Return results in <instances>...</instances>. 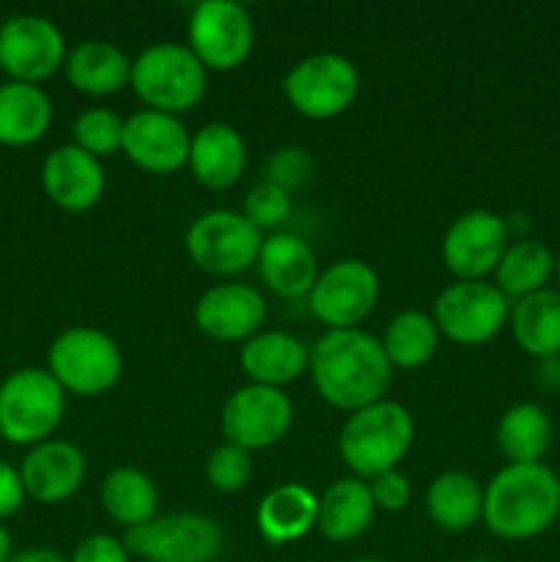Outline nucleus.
I'll return each instance as SVG.
<instances>
[{"instance_id": "nucleus-6", "label": "nucleus", "mask_w": 560, "mask_h": 562, "mask_svg": "<svg viewBox=\"0 0 560 562\" xmlns=\"http://www.w3.org/2000/svg\"><path fill=\"white\" fill-rule=\"evenodd\" d=\"M47 371L71 395L97 398L124 376V355L104 329L69 327L47 351Z\"/></svg>"}, {"instance_id": "nucleus-37", "label": "nucleus", "mask_w": 560, "mask_h": 562, "mask_svg": "<svg viewBox=\"0 0 560 562\" xmlns=\"http://www.w3.org/2000/svg\"><path fill=\"white\" fill-rule=\"evenodd\" d=\"M371 486V497L377 510H388V514H399L412 503V483L401 470H390L368 481Z\"/></svg>"}, {"instance_id": "nucleus-9", "label": "nucleus", "mask_w": 560, "mask_h": 562, "mask_svg": "<svg viewBox=\"0 0 560 562\" xmlns=\"http://www.w3.org/2000/svg\"><path fill=\"white\" fill-rule=\"evenodd\" d=\"M264 234L234 209H212L192 220L184 236V250L198 269L217 278L247 272L258 261Z\"/></svg>"}, {"instance_id": "nucleus-40", "label": "nucleus", "mask_w": 560, "mask_h": 562, "mask_svg": "<svg viewBox=\"0 0 560 562\" xmlns=\"http://www.w3.org/2000/svg\"><path fill=\"white\" fill-rule=\"evenodd\" d=\"M9 562H69V560L49 547H31V549H22V552L11 554Z\"/></svg>"}, {"instance_id": "nucleus-28", "label": "nucleus", "mask_w": 560, "mask_h": 562, "mask_svg": "<svg viewBox=\"0 0 560 562\" xmlns=\"http://www.w3.org/2000/svg\"><path fill=\"white\" fill-rule=\"evenodd\" d=\"M511 335L516 346L538 360L560 355V289H541L511 305Z\"/></svg>"}, {"instance_id": "nucleus-36", "label": "nucleus", "mask_w": 560, "mask_h": 562, "mask_svg": "<svg viewBox=\"0 0 560 562\" xmlns=\"http://www.w3.org/2000/svg\"><path fill=\"white\" fill-rule=\"evenodd\" d=\"M313 176V157L305 148L285 146L278 148L272 157L267 159V168H264V181H272V184L283 187L285 192H294L300 187H305Z\"/></svg>"}, {"instance_id": "nucleus-17", "label": "nucleus", "mask_w": 560, "mask_h": 562, "mask_svg": "<svg viewBox=\"0 0 560 562\" xmlns=\"http://www.w3.org/2000/svg\"><path fill=\"white\" fill-rule=\"evenodd\" d=\"M192 316L206 338L236 344L261 333L267 322V300L253 285L220 283L198 296Z\"/></svg>"}, {"instance_id": "nucleus-43", "label": "nucleus", "mask_w": 560, "mask_h": 562, "mask_svg": "<svg viewBox=\"0 0 560 562\" xmlns=\"http://www.w3.org/2000/svg\"><path fill=\"white\" fill-rule=\"evenodd\" d=\"M351 562H388V560H379V558H360V560H351Z\"/></svg>"}, {"instance_id": "nucleus-31", "label": "nucleus", "mask_w": 560, "mask_h": 562, "mask_svg": "<svg viewBox=\"0 0 560 562\" xmlns=\"http://www.w3.org/2000/svg\"><path fill=\"white\" fill-rule=\"evenodd\" d=\"M439 338L443 335H439L432 313L401 311L399 316L390 318L379 344H382L390 366L401 368V371H417L434 360Z\"/></svg>"}, {"instance_id": "nucleus-25", "label": "nucleus", "mask_w": 560, "mask_h": 562, "mask_svg": "<svg viewBox=\"0 0 560 562\" xmlns=\"http://www.w3.org/2000/svg\"><path fill=\"white\" fill-rule=\"evenodd\" d=\"M318 497L302 483H283L267 492L256 510V525L264 541L272 547L296 543L316 530Z\"/></svg>"}, {"instance_id": "nucleus-19", "label": "nucleus", "mask_w": 560, "mask_h": 562, "mask_svg": "<svg viewBox=\"0 0 560 562\" xmlns=\"http://www.w3.org/2000/svg\"><path fill=\"white\" fill-rule=\"evenodd\" d=\"M86 470V456L77 445L47 439L27 450L20 464V477L27 497L42 505H58L80 492Z\"/></svg>"}, {"instance_id": "nucleus-18", "label": "nucleus", "mask_w": 560, "mask_h": 562, "mask_svg": "<svg viewBox=\"0 0 560 562\" xmlns=\"http://www.w3.org/2000/svg\"><path fill=\"white\" fill-rule=\"evenodd\" d=\"M42 187L49 201L64 212H88L102 201L108 187L102 159L91 157L75 143L53 148L42 165Z\"/></svg>"}, {"instance_id": "nucleus-33", "label": "nucleus", "mask_w": 560, "mask_h": 562, "mask_svg": "<svg viewBox=\"0 0 560 562\" xmlns=\"http://www.w3.org/2000/svg\"><path fill=\"white\" fill-rule=\"evenodd\" d=\"M124 124L126 121L110 108L82 110L75 119V126H71L75 146L97 159L113 157L124 148Z\"/></svg>"}, {"instance_id": "nucleus-23", "label": "nucleus", "mask_w": 560, "mask_h": 562, "mask_svg": "<svg viewBox=\"0 0 560 562\" xmlns=\"http://www.w3.org/2000/svg\"><path fill=\"white\" fill-rule=\"evenodd\" d=\"M66 80L86 97H113L132 80V58L113 42L88 38L66 55Z\"/></svg>"}, {"instance_id": "nucleus-10", "label": "nucleus", "mask_w": 560, "mask_h": 562, "mask_svg": "<svg viewBox=\"0 0 560 562\" xmlns=\"http://www.w3.org/2000/svg\"><path fill=\"white\" fill-rule=\"evenodd\" d=\"M511 300L486 280H456L434 300L432 318L439 335L459 346H481L508 324Z\"/></svg>"}, {"instance_id": "nucleus-20", "label": "nucleus", "mask_w": 560, "mask_h": 562, "mask_svg": "<svg viewBox=\"0 0 560 562\" xmlns=\"http://www.w3.org/2000/svg\"><path fill=\"white\" fill-rule=\"evenodd\" d=\"M256 263L264 285L283 300L307 296L322 274L313 247L291 231H275V234L264 236Z\"/></svg>"}, {"instance_id": "nucleus-8", "label": "nucleus", "mask_w": 560, "mask_h": 562, "mask_svg": "<svg viewBox=\"0 0 560 562\" xmlns=\"http://www.w3.org/2000/svg\"><path fill=\"white\" fill-rule=\"evenodd\" d=\"M126 552L146 562H217L225 549L223 527L206 514H168L124 532Z\"/></svg>"}, {"instance_id": "nucleus-39", "label": "nucleus", "mask_w": 560, "mask_h": 562, "mask_svg": "<svg viewBox=\"0 0 560 562\" xmlns=\"http://www.w3.org/2000/svg\"><path fill=\"white\" fill-rule=\"evenodd\" d=\"M25 486H22L20 470L0 461V521L14 516L25 505Z\"/></svg>"}, {"instance_id": "nucleus-11", "label": "nucleus", "mask_w": 560, "mask_h": 562, "mask_svg": "<svg viewBox=\"0 0 560 562\" xmlns=\"http://www.w3.org/2000/svg\"><path fill=\"white\" fill-rule=\"evenodd\" d=\"M187 47L206 71H234L256 47V22L242 3L203 0L187 20Z\"/></svg>"}, {"instance_id": "nucleus-41", "label": "nucleus", "mask_w": 560, "mask_h": 562, "mask_svg": "<svg viewBox=\"0 0 560 562\" xmlns=\"http://www.w3.org/2000/svg\"><path fill=\"white\" fill-rule=\"evenodd\" d=\"M11 554H14L11 552V536L3 527V521H0V562H9Z\"/></svg>"}, {"instance_id": "nucleus-29", "label": "nucleus", "mask_w": 560, "mask_h": 562, "mask_svg": "<svg viewBox=\"0 0 560 562\" xmlns=\"http://www.w3.org/2000/svg\"><path fill=\"white\" fill-rule=\"evenodd\" d=\"M99 499L102 508L115 525L126 527H141L146 521L157 519L159 510V488L152 475L135 467H119L110 472L99 488Z\"/></svg>"}, {"instance_id": "nucleus-13", "label": "nucleus", "mask_w": 560, "mask_h": 562, "mask_svg": "<svg viewBox=\"0 0 560 562\" xmlns=\"http://www.w3.org/2000/svg\"><path fill=\"white\" fill-rule=\"evenodd\" d=\"M66 38L53 20L14 14L0 25V69L11 82L42 86L66 64Z\"/></svg>"}, {"instance_id": "nucleus-4", "label": "nucleus", "mask_w": 560, "mask_h": 562, "mask_svg": "<svg viewBox=\"0 0 560 562\" xmlns=\"http://www.w3.org/2000/svg\"><path fill=\"white\" fill-rule=\"evenodd\" d=\"M130 86L146 110L181 115L206 97L209 71L187 44L157 42L132 60Z\"/></svg>"}, {"instance_id": "nucleus-2", "label": "nucleus", "mask_w": 560, "mask_h": 562, "mask_svg": "<svg viewBox=\"0 0 560 562\" xmlns=\"http://www.w3.org/2000/svg\"><path fill=\"white\" fill-rule=\"evenodd\" d=\"M560 516V477L547 464H508L483 488V525L503 541L544 536Z\"/></svg>"}, {"instance_id": "nucleus-42", "label": "nucleus", "mask_w": 560, "mask_h": 562, "mask_svg": "<svg viewBox=\"0 0 560 562\" xmlns=\"http://www.w3.org/2000/svg\"><path fill=\"white\" fill-rule=\"evenodd\" d=\"M555 274H558V283H560V252L555 256Z\"/></svg>"}, {"instance_id": "nucleus-21", "label": "nucleus", "mask_w": 560, "mask_h": 562, "mask_svg": "<svg viewBox=\"0 0 560 562\" xmlns=\"http://www.w3.org/2000/svg\"><path fill=\"white\" fill-rule=\"evenodd\" d=\"M187 168L192 170L198 184H203L206 190H231L245 176L247 168L245 137L239 135L236 126L223 124V121L203 124L192 135Z\"/></svg>"}, {"instance_id": "nucleus-38", "label": "nucleus", "mask_w": 560, "mask_h": 562, "mask_svg": "<svg viewBox=\"0 0 560 562\" xmlns=\"http://www.w3.org/2000/svg\"><path fill=\"white\" fill-rule=\"evenodd\" d=\"M69 562H132V554L126 552L121 538L97 532V536H88L77 543Z\"/></svg>"}, {"instance_id": "nucleus-12", "label": "nucleus", "mask_w": 560, "mask_h": 562, "mask_svg": "<svg viewBox=\"0 0 560 562\" xmlns=\"http://www.w3.org/2000/svg\"><path fill=\"white\" fill-rule=\"evenodd\" d=\"M379 274L362 258H340L318 274L307 294L311 313L329 329H360L379 302Z\"/></svg>"}, {"instance_id": "nucleus-7", "label": "nucleus", "mask_w": 560, "mask_h": 562, "mask_svg": "<svg viewBox=\"0 0 560 562\" xmlns=\"http://www.w3.org/2000/svg\"><path fill=\"white\" fill-rule=\"evenodd\" d=\"M283 93L305 119H338L360 93V71L355 60L340 53H313L285 71Z\"/></svg>"}, {"instance_id": "nucleus-1", "label": "nucleus", "mask_w": 560, "mask_h": 562, "mask_svg": "<svg viewBox=\"0 0 560 562\" xmlns=\"http://www.w3.org/2000/svg\"><path fill=\"white\" fill-rule=\"evenodd\" d=\"M307 371L316 393L349 415L382 401L393 382L382 344L366 329H327L311 346Z\"/></svg>"}, {"instance_id": "nucleus-26", "label": "nucleus", "mask_w": 560, "mask_h": 562, "mask_svg": "<svg viewBox=\"0 0 560 562\" xmlns=\"http://www.w3.org/2000/svg\"><path fill=\"white\" fill-rule=\"evenodd\" d=\"M53 124V102L47 91L27 82L0 86V146H33Z\"/></svg>"}, {"instance_id": "nucleus-30", "label": "nucleus", "mask_w": 560, "mask_h": 562, "mask_svg": "<svg viewBox=\"0 0 560 562\" xmlns=\"http://www.w3.org/2000/svg\"><path fill=\"white\" fill-rule=\"evenodd\" d=\"M552 420L533 401L514 404L497 423V448L508 464H538L552 445Z\"/></svg>"}, {"instance_id": "nucleus-34", "label": "nucleus", "mask_w": 560, "mask_h": 562, "mask_svg": "<svg viewBox=\"0 0 560 562\" xmlns=\"http://www.w3.org/2000/svg\"><path fill=\"white\" fill-rule=\"evenodd\" d=\"M253 472H256L253 453L250 450L239 448V445H217L206 459V481L214 492H242V488L253 481Z\"/></svg>"}, {"instance_id": "nucleus-27", "label": "nucleus", "mask_w": 560, "mask_h": 562, "mask_svg": "<svg viewBox=\"0 0 560 562\" xmlns=\"http://www.w3.org/2000/svg\"><path fill=\"white\" fill-rule=\"evenodd\" d=\"M426 514L439 530L467 532L483 519V486L470 472H443L426 488Z\"/></svg>"}, {"instance_id": "nucleus-32", "label": "nucleus", "mask_w": 560, "mask_h": 562, "mask_svg": "<svg viewBox=\"0 0 560 562\" xmlns=\"http://www.w3.org/2000/svg\"><path fill=\"white\" fill-rule=\"evenodd\" d=\"M555 274V256L547 245L536 239H519L505 247L497 269H494V285L505 296L525 300L536 291L547 289L549 278Z\"/></svg>"}, {"instance_id": "nucleus-14", "label": "nucleus", "mask_w": 560, "mask_h": 562, "mask_svg": "<svg viewBox=\"0 0 560 562\" xmlns=\"http://www.w3.org/2000/svg\"><path fill=\"white\" fill-rule=\"evenodd\" d=\"M294 423V404L278 387L245 384L234 390L223 404L220 428L225 442L245 450H267L289 434Z\"/></svg>"}, {"instance_id": "nucleus-22", "label": "nucleus", "mask_w": 560, "mask_h": 562, "mask_svg": "<svg viewBox=\"0 0 560 562\" xmlns=\"http://www.w3.org/2000/svg\"><path fill=\"white\" fill-rule=\"evenodd\" d=\"M311 349L296 335L267 329L245 340L239 351V366L250 384L283 390L307 371Z\"/></svg>"}, {"instance_id": "nucleus-16", "label": "nucleus", "mask_w": 560, "mask_h": 562, "mask_svg": "<svg viewBox=\"0 0 560 562\" xmlns=\"http://www.w3.org/2000/svg\"><path fill=\"white\" fill-rule=\"evenodd\" d=\"M192 135L179 115L137 110L124 124V148L121 151L141 170L154 176H170L190 159Z\"/></svg>"}, {"instance_id": "nucleus-15", "label": "nucleus", "mask_w": 560, "mask_h": 562, "mask_svg": "<svg viewBox=\"0 0 560 562\" xmlns=\"http://www.w3.org/2000/svg\"><path fill=\"white\" fill-rule=\"evenodd\" d=\"M508 223L489 209H470L443 236V263L456 280H483L508 247Z\"/></svg>"}, {"instance_id": "nucleus-5", "label": "nucleus", "mask_w": 560, "mask_h": 562, "mask_svg": "<svg viewBox=\"0 0 560 562\" xmlns=\"http://www.w3.org/2000/svg\"><path fill=\"white\" fill-rule=\"evenodd\" d=\"M66 415V390L47 368H20L0 382V437L33 448L58 431Z\"/></svg>"}, {"instance_id": "nucleus-3", "label": "nucleus", "mask_w": 560, "mask_h": 562, "mask_svg": "<svg viewBox=\"0 0 560 562\" xmlns=\"http://www.w3.org/2000/svg\"><path fill=\"white\" fill-rule=\"evenodd\" d=\"M415 442L412 412L399 401H377L371 406L351 412L338 437V453L344 464L360 481L399 470L404 456Z\"/></svg>"}, {"instance_id": "nucleus-35", "label": "nucleus", "mask_w": 560, "mask_h": 562, "mask_svg": "<svg viewBox=\"0 0 560 562\" xmlns=\"http://www.w3.org/2000/svg\"><path fill=\"white\" fill-rule=\"evenodd\" d=\"M291 209H294V201H291V192H285L283 187L272 184V181H258L250 192L245 195V214L258 231H278L285 220L291 217Z\"/></svg>"}, {"instance_id": "nucleus-24", "label": "nucleus", "mask_w": 560, "mask_h": 562, "mask_svg": "<svg viewBox=\"0 0 560 562\" xmlns=\"http://www.w3.org/2000/svg\"><path fill=\"white\" fill-rule=\"evenodd\" d=\"M377 505H373L371 486L360 477H338L327 486V492L318 497V521L316 530L327 541L349 543L366 536L373 525Z\"/></svg>"}, {"instance_id": "nucleus-44", "label": "nucleus", "mask_w": 560, "mask_h": 562, "mask_svg": "<svg viewBox=\"0 0 560 562\" xmlns=\"http://www.w3.org/2000/svg\"><path fill=\"white\" fill-rule=\"evenodd\" d=\"M467 562H494V560H486V558H475V560H467Z\"/></svg>"}]
</instances>
